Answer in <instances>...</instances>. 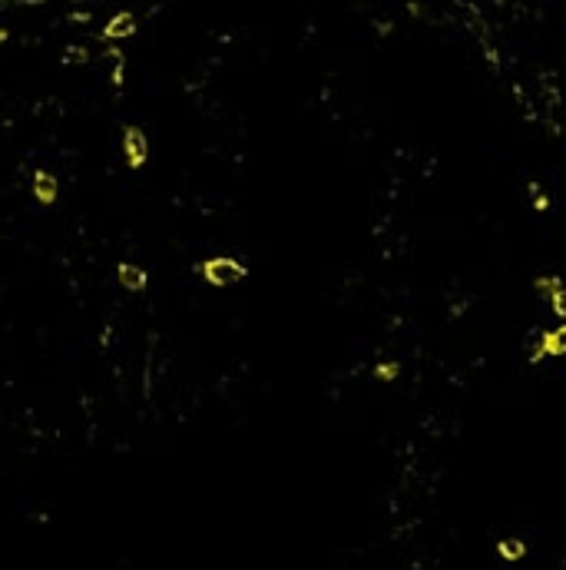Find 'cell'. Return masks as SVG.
<instances>
[{
  "label": "cell",
  "instance_id": "6da1fadb",
  "mask_svg": "<svg viewBox=\"0 0 566 570\" xmlns=\"http://www.w3.org/2000/svg\"><path fill=\"white\" fill-rule=\"evenodd\" d=\"M202 279L216 289H229V285H239L242 279H249V265L235 255H212L202 262Z\"/></svg>",
  "mask_w": 566,
  "mask_h": 570
},
{
  "label": "cell",
  "instance_id": "7a4b0ae2",
  "mask_svg": "<svg viewBox=\"0 0 566 570\" xmlns=\"http://www.w3.org/2000/svg\"><path fill=\"white\" fill-rule=\"evenodd\" d=\"M493 557L500 560L503 567L527 564V557H530V540L523 538V534H500V538H493Z\"/></svg>",
  "mask_w": 566,
  "mask_h": 570
},
{
  "label": "cell",
  "instance_id": "3957f363",
  "mask_svg": "<svg viewBox=\"0 0 566 570\" xmlns=\"http://www.w3.org/2000/svg\"><path fill=\"white\" fill-rule=\"evenodd\" d=\"M123 153H126V163H130L133 169L146 163V156H149V142H146L142 130L130 126V130L123 133Z\"/></svg>",
  "mask_w": 566,
  "mask_h": 570
},
{
  "label": "cell",
  "instance_id": "277c9868",
  "mask_svg": "<svg viewBox=\"0 0 566 570\" xmlns=\"http://www.w3.org/2000/svg\"><path fill=\"white\" fill-rule=\"evenodd\" d=\"M543 358H566V322H560L556 329H543Z\"/></svg>",
  "mask_w": 566,
  "mask_h": 570
},
{
  "label": "cell",
  "instance_id": "5b68a950",
  "mask_svg": "<svg viewBox=\"0 0 566 570\" xmlns=\"http://www.w3.org/2000/svg\"><path fill=\"white\" fill-rule=\"evenodd\" d=\"M116 279H120V285L123 289H130V292H142L146 282H149L146 269H140V265H133V262H123L120 269H116Z\"/></svg>",
  "mask_w": 566,
  "mask_h": 570
},
{
  "label": "cell",
  "instance_id": "8992f818",
  "mask_svg": "<svg viewBox=\"0 0 566 570\" xmlns=\"http://www.w3.org/2000/svg\"><path fill=\"white\" fill-rule=\"evenodd\" d=\"M563 285H566V279H563V275L546 272V275H536V279H534V292H536V298H540V302H543V298H546V302H550V298H553L556 292L563 289Z\"/></svg>",
  "mask_w": 566,
  "mask_h": 570
},
{
  "label": "cell",
  "instance_id": "52a82bcc",
  "mask_svg": "<svg viewBox=\"0 0 566 570\" xmlns=\"http://www.w3.org/2000/svg\"><path fill=\"white\" fill-rule=\"evenodd\" d=\"M33 196L40 199L44 206H50V202L56 199V176H50V173L40 169V173L33 176Z\"/></svg>",
  "mask_w": 566,
  "mask_h": 570
},
{
  "label": "cell",
  "instance_id": "ba28073f",
  "mask_svg": "<svg viewBox=\"0 0 566 570\" xmlns=\"http://www.w3.org/2000/svg\"><path fill=\"white\" fill-rule=\"evenodd\" d=\"M133 30H136V17H133V13H116V17L106 23V30L103 33H106L109 40H123V37H130Z\"/></svg>",
  "mask_w": 566,
  "mask_h": 570
},
{
  "label": "cell",
  "instance_id": "9c48e42d",
  "mask_svg": "<svg viewBox=\"0 0 566 570\" xmlns=\"http://www.w3.org/2000/svg\"><path fill=\"white\" fill-rule=\"evenodd\" d=\"M371 375H374V382H384V384H394L398 378H401V362H378L374 368H371Z\"/></svg>",
  "mask_w": 566,
  "mask_h": 570
},
{
  "label": "cell",
  "instance_id": "30bf717a",
  "mask_svg": "<svg viewBox=\"0 0 566 570\" xmlns=\"http://www.w3.org/2000/svg\"><path fill=\"white\" fill-rule=\"evenodd\" d=\"M550 315H553L556 322H566V285L550 298Z\"/></svg>",
  "mask_w": 566,
  "mask_h": 570
},
{
  "label": "cell",
  "instance_id": "8fae6325",
  "mask_svg": "<svg viewBox=\"0 0 566 570\" xmlns=\"http://www.w3.org/2000/svg\"><path fill=\"white\" fill-rule=\"evenodd\" d=\"M83 56H87L83 50H70V54H66V60H83Z\"/></svg>",
  "mask_w": 566,
  "mask_h": 570
},
{
  "label": "cell",
  "instance_id": "7c38bea8",
  "mask_svg": "<svg viewBox=\"0 0 566 570\" xmlns=\"http://www.w3.org/2000/svg\"><path fill=\"white\" fill-rule=\"evenodd\" d=\"M4 40H7V30H0V44H4Z\"/></svg>",
  "mask_w": 566,
  "mask_h": 570
}]
</instances>
